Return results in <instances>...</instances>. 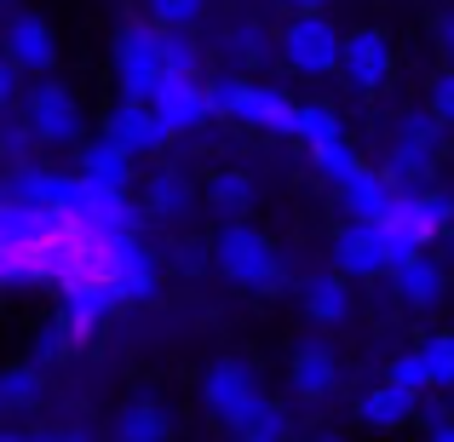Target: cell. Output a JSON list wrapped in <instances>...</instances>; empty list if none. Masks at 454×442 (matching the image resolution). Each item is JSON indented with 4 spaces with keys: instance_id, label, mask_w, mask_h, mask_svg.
Here are the masks:
<instances>
[{
    "instance_id": "6da1fadb",
    "label": "cell",
    "mask_w": 454,
    "mask_h": 442,
    "mask_svg": "<svg viewBox=\"0 0 454 442\" xmlns=\"http://www.w3.org/2000/svg\"><path fill=\"white\" fill-rule=\"evenodd\" d=\"M207 259H213V270H219L231 288H242V293L282 288V253H277V242H270L259 224H247V213L242 219H224L219 230H213Z\"/></svg>"
},
{
    "instance_id": "7a4b0ae2",
    "label": "cell",
    "mask_w": 454,
    "mask_h": 442,
    "mask_svg": "<svg viewBox=\"0 0 454 442\" xmlns=\"http://www.w3.org/2000/svg\"><path fill=\"white\" fill-rule=\"evenodd\" d=\"M449 133H454V127L432 110V104H426V110H403L397 127H391L386 161H380V167H386V178H391V184H420V178L443 161Z\"/></svg>"
},
{
    "instance_id": "3957f363",
    "label": "cell",
    "mask_w": 454,
    "mask_h": 442,
    "mask_svg": "<svg viewBox=\"0 0 454 442\" xmlns=\"http://www.w3.org/2000/svg\"><path fill=\"white\" fill-rule=\"evenodd\" d=\"M161 23L155 18H127L115 29V46H110V69H115V87L121 98H150L167 75V46H161Z\"/></svg>"
},
{
    "instance_id": "277c9868",
    "label": "cell",
    "mask_w": 454,
    "mask_h": 442,
    "mask_svg": "<svg viewBox=\"0 0 454 442\" xmlns=\"http://www.w3.org/2000/svg\"><path fill=\"white\" fill-rule=\"evenodd\" d=\"M277 52L294 75H340V58H345V29L328 18V12H294L288 23L277 29Z\"/></svg>"
},
{
    "instance_id": "5b68a950",
    "label": "cell",
    "mask_w": 454,
    "mask_h": 442,
    "mask_svg": "<svg viewBox=\"0 0 454 442\" xmlns=\"http://www.w3.org/2000/svg\"><path fill=\"white\" fill-rule=\"evenodd\" d=\"M207 92H213V115H224V121H236V127H254V133H277V138L300 127V104L282 98L277 87H259V81H231V75H219V81H207Z\"/></svg>"
},
{
    "instance_id": "8992f818",
    "label": "cell",
    "mask_w": 454,
    "mask_h": 442,
    "mask_svg": "<svg viewBox=\"0 0 454 442\" xmlns=\"http://www.w3.org/2000/svg\"><path fill=\"white\" fill-rule=\"evenodd\" d=\"M259 402H265V379H259V368L242 362V356H219V362L201 374V408H207V420L224 425V431H242Z\"/></svg>"
},
{
    "instance_id": "52a82bcc",
    "label": "cell",
    "mask_w": 454,
    "mask_h": 442,
    "mask_svg": "<svg viewBox=\"0 0 454 442\" xmlns=\"http://www.w3.org/2000/svg\"><path fill=\"white\" fill-rule=\"evenodd\" d=\"M18 110H23V121L35 127L41 150H75L81 138H87V110H81V98L52 75L29 81V92H23Z\"/></svg>"
},
{
    "instance_id": "ba28073f",
    "label": "cell",
    "mask_w": 454,
    "mask_h": 442,
    "mask_svg": "<svg viewBox=\"0 0 454 442\" xmlns=\"http://www.w3.org/2000/svg\"><path fill=\"white\" fill-rule=\"evenodd\" d=\"M328 265H340L351 282L391 276V236L380 219H345L328 242Z\"/></svg>"
},
{
    "instance_id": "9c48e42d",
    "label": "cell",
    "mask_w": 454,
    "mask_h": 442,
    "mask_svg": "<svg viewBox=\"0 0 454 442\" xmlns=\"http://www.w3.org/2000/svg\"><path fill=\"white\" fill-rule=\"evenodd\" d=\"M104 282L121 293V305H138L161 282V259L138 242V230H110L104 236Z\"/></svg>"
},
{
    "instance_id": "30bf717a",
    "label": "cell",
    "mask_w": 454,
    "mask_h": 442,
    "mask_svg": "<svg viewBox=\"0 0 454 442\" xmlns=\"http://www.w3.org/2000/svg\"><path fill=\"white\" fill-rule=\"evenodd\" d=\"M397 75V46H391L386 29H345V58H340V81L356 92V98H374L386 81Z\"/></svg>"
},
{
    "instance_id": "8fae6325",
    "label": "cell",
    "mask_w": 454,
    "mask_h": 442,
    "mask_svg": "<svg viewBox=\"0 0 454 442\" xmlns=\"http://www.w3.org/2000/svg\"><path fill=\"white\" fill-rule=\"evenodd\" d=\"M6 190L12 196H23V201H35V207H46V213H58V219H75L81 213V196H87V173H52V167H41V161H18L12 167V178H6Z\"/></svg>"
},
{
    "instance_id": "7c38bea8",
    "label": "cell",
    "mask_w": 454,
    "mask_h": 442,
    "mask_svg": "<svg viewBox=\"0 0 454 442\" xmlns=\"http://www.w3.org/2000/svg\"><path fill=\"white\" fill-rule=\"evenodd\" d=\"M115 310H121V293H115L104 276H75V282H64V288H58V316L69 322L75 345L98 339L104 322H110Z\"/></svg>"
},
{
    "instance_id": "4fadbf2b",
    "label": "cell",
    "mask_w": 454,
    "mask_h": 442,
    "mask_svg": "<svg viewBox=\"0 0 454 442\" xmlns=\"http://www.w3.org/2000/svg\"><path fill=\"white\" fill-rule=\"evenodd\" d=\"M150 104L161 110V121L173 133H196V127L213 121V92L201 75H161V87L150 92Z\"/></svg>"
},
{
    "instance_id": "5bb4252c",
    "label": "cell",
    "mask_w": 454,
    "mask_h": 442,
    "mask_svg": "<svg viewBox=\"0 0 454 442\" xmlns=\"http://www.w3.org/2000/svg\"><path fill=\"white\" fill-rule=\"evenodd\" d=\"M288 385L300 402H328L340 391V356L328 339H300L288 356Z\"/></svg>"
},
{
    "instance_id": "9a60e30c",
    "label": "cell",
    "mask_w": 454,
    "mask_h": 442,
    "mask_svg": "<svg viewBox=\"0 0 454 442\" xmlns=\"http://www.w3.org/2000/svg\"><path fill=\"white\" fill-rule=\"evenodd\" d=\"M104 133H115L133 155H155V150H167V138H178L150 98H121L110 115H104Z\"/></svg>"
},
{
    "instance_id": "2e32d148",
    "label": "cell",
    "mask_w": 454,
    "mask_h": 442,
    "mask_svg": "<svg viewBox=\"0 0 454 442\" xmlns=\"http://www.w3.org/2000/svg\"><path fill=\"white\" fill-rule=\"evenodd\" d=\"M6 58H18L29 75H52L58 69V35L41 12H12L6 18Z\"/></svg>"
},
{
    "instance_id": "e0dca14e",
    "label": "cell",
    "mask_w": 454,
    "mask_h": 442,
    "mask_svg": "<svg viewBox=\"0 0 454 442\" xmlns=\"http://www.w3.org/2000/svg\"><path fill=\"white\" fill-rule=\"evenodd\" d=\"M300 310H305V322H317V328H340V322L351 316V276H345L340 265L310 270L300 282Z\"/></svg>"
},
{
    "instance_id": "ac0fdd59",
    "label": "cell",
    "mask_w": 454,
    "mask_h": 442,
    "mask_svg": "<svg viewBox=\"0 0 454 442\" xmlns=\"http://www.w3.org/2000/svg\"><path fill=\"white\" fill-rule=\"evenodd\" d=\"M333 196H340L345 219H386V213L397 207L403 184H391L386 167H356L345 184H333Z\"/></svg>"
},
{
    "instance_id": "d6986e66",
    "label": "cell",
    "mask_w": 454,
    "mask_h": 442,
    "mask_svg": "<svg viewBox=\"0 0 454 442\" xmlns=\"http://www.w3.org/2000/svg\"><path fill=\"white\" fill-rule=\"evenodd\" d=\"M420 391L397 385V379H380L374 391H363V402H356V425H368V431H403L409 420H420Z\"/></svg>"
},
{
    "instance_id": "ffe728a7",
    "label": "cell",
    "mask_w": 454,
    "mask_h": 442,
    "mask_svg": "<svg viewBox=\"0 0 454 442\" xmlns=\"http://www.w3.org/2000/svg\"><path fill=\"white\" fill-rule=\"evenodd\" d=\"M391 293H397L409 310H437L443 293H449V276H443V265L420 247V253H409L397 270H391Z\"/></svg>"
},
{
    "instance_id": "44dd1931",
    "label": "cell",
    "mask_w": 454,
    "mask_h": 442,
    "mask_svg": "<svg viewBox=\"0 0 454 442\" xmlns=\"http://www.w3.org/2000/svg\"><path fill=\"white\" fill-rule=\"evenodd\" d=\"M138 201H145L150 219L178 224V219H190V207H196V184L184 178V167H155L145 178V190H138Z\"/></svg>"
},
{
    "instance_id": "7402d4cb",
    "label": "cell",
    "mask_w": 454,
    "mask_h": 442,
    "mask_svg": "<svg viewBox=\"0 0 454 442\" xmlns=\"http://www.w3.org/2000/svg\"><path fill=\"white\" fill-rule=\"evenodd\" d=\"M75 167L87 178H98V184H133V167H138V155L121 144L115 133H98V138H81L75 144Z\"/></svg>"
},
{
    "instance_id": "603a6c76",
    "label": "cell",
    "mask_w": 454,
    "mask_h": 442,
    "mask_svg": "<svg viewBox=\"0 0 454 442\" xmlns=\"http://www.w3.org/2000/svg\"><path fill=\"white\" fill-rule=\"evenodd\" d=\"M41 402H46V368L35 362V356L0 374V414H29V408H41Z\"/></svg>"
},
{
    "instance_id": "cb8c5ba5",
    "label": "cell",
    "mask_w": 454,
    "mask_h": 442,
    "mask_svg": "<svg viewBox=\"0 0 454 442\" xmlns=\"http://www.w3.org/2000/svg\"><path fill=\"white\" fill-rule=\"evenodd\" d=\"M115 437L121 442H167L173 437V420L155 397H133L121 414H115Z\"/></svg>"
},
{
    "instance_id": "d4e9b609",
    "label": "cell",
    "mask_w": 454,
    "mask_h": 442,
    "mask_svg": "<svg viewBox=\"0 0 454 442\" xmlns=\"http://www.w3.org/2000/svg\"><path fill=\"white\" fill-rule=\"evenodd\" d=\"M207 207L219 213V219H242V213L254 207V178H247L242 167H219V173H207Z\"/></svg>"
},
{
    "instance_id": "484cf974",
    "label": "cell",
    "mask_w": 454,
    "mask_h": 442,
    "mask_svg": "<svg viewBox=\"0 0 454 442\" xmlns=\"http://www.w3.org/2000/svg\"><path fill=\"white\" fill-rule=\"evenodd\" d=\"M294 138H300L305 150H322V144H333V138H345V127H340V115H333L328 104H300V127H294Z\"/></svg>"
},
{
    "instance_id": "4316f807",
    "label": "cell",
    "mask_w": 454,
    "mask_h": 442,
    "mask_svg": "<svg viewBox=\"0 0 454 442\" xmlns=\"http://www.w3.org/2000/svg\"><path fill=\"white\" fill-rule=\"evenodd\" d=\"M414 213L426 219V230H432V236H449L454 230V196H449V190L414 184Z\"/></svg>"
},
{
    "instance_id": "83f0119b",
    "label": "cell",
    "mask_w": 454,
    "mask_h": 442,
    "mask_svg": "<svg viewBox=\"0 0 454 442\" xmlns=\"http://www.w3.org/2000/svg\"><path fill=\"white\" fill-rule=\"evenodd\" d=\"M69 345H75V333H69V322L58 316V322H46V328H35L29 356H35L41 368H52V362H64V356H69Z\"/></svg>"
},
{
    "instance_id": "f1b7e54d",
    "label": "cell",
    "mask_w": 454,
    "mask_h": 442,
    "mask_svg": "<svg viewBox=\"0 0 454 442\" xmlns=\"http://www.w3.org/2000/svg\"><path fill=\"white\" fill-rule=\"evenodd\" d=\"M420 351H426V368H432V385L437 391H454V328L432 333Z\"/></svg>"
},
{
    "instance_id": "f546056e",
    "label": "cell",
    "mask_w": 454,
    "mask_h": 442,
    "mask_svg": "<svg viewBox=\"0 0 454 442\" xmlns=\"http://www.w3.org/2000/svg\"><path fill=\"white\" fill-rule=\"evenodd\" d=\"M310 161H317V173H322V178H328V184H345V178H351V173H356V167H363V161H356V150H351V144H345V138H333V144H322V150H310Z\"/></svg>"
},
{
    "instance_id": "4dcf8cb0",
    "label": "cell",
    "mask_w": 454,
    "mask_h": 442,
    "mask_svg": "<svg viewBox=\"0 0 454 442\" xmlns=\"http://www.w3.org/2000/svg\"><path fill=\"white\" fill-rule=\"evenodd\" d=\"M161 46H167V75H201V46L190 41V29H167Z\"/></svg>"
},
{
    "instance_id": "1f68e13d",
    "label": "cell",
    "mask_w": 454,
    "mask_h": 442,
    "mask_svg": "<svg viewBox=\"0 0 454 442\" xmlns=\"http://www.w3.org/2000/svg\"><path fill=\"white\" fill-rule=\"evenodd\" d=\"M386 379H397V385H409V391H437L432 385V368H426V351L414 345V351H403V356H391V368H386Z\"/></svg>"
},
{
    "instance_id": "d6a6232c",
    "label": "cell",
    "mask_w": 454,
    "mask_h": 442,
    "mask_svg": "<svg viewBox=\"0 0 454 442\" xmlns=\"http://www.w3.org/2000/svg\"><path fill=\"white\" fill-rule=\"evenodd\" d=\"M145 12L161 29H190V23L207 12V0H145Z\"/></svg>"
},
{
    "instance_id": "836d02e7",
    "label": "cell",
    "mask_w": 454,
    "mask_h": 442,
    "mask_svg": "<svg viewBox=\"0 0 454 442\" xmlns=\"http://www.w3.org/2000/svg\"><path fill=\"white\" fill-rule=\"evenodd\" d=\"M288 431H294V425H288V414H282L277 402L265 397V402H259V408H254V420H247V425H242V431H236V437H259V442H277V437H288Z\"/></svg>"
},
{
    "instance_id": "e575fe53",
    "label": "cell",
    "mask_w": 454,
    "mask_h": 442,
    "mask_svg": "<svg viewBox=\"0 0 454 442\" xmlns=\"http://www.w3.org/2000/svg\"><path fill=\"white\" fill-rule=\"evenodd\" d=\"M224 52L242 58V64H259V58L270 52V41H265V29H259V23H236V29L224 35Z\"/></svg>"
},
{
    "instance_id": "d590c367",
    "label": "cell",
    "mask_w": 454,
    "mask_h": 442,
    "mask_svg": "<svg viewBox=\"0 0 454 442\" xmlns=\"http://www.w3.org/2000/svg\"><path fill=\"white\" fill-rule=\"evenodd\" d=\"M23 75H29V69H23L18 58L0 64V110H18V104H23V92H29V87H23Z\"/></svg>"
},
{
    "instance_id": "8d00e7d4",
    "label": "cell",
    "mask_w": 454,
    "mask_h": 442,
    "mask_svg": "<svg viewBox=\"0 0 454 442\" xmlns=\"http://www.w3.org/2000/svg\"><path fill=\"white\" fill-rule=\"evenodd\" d=\"M420 431L437 437V442H454V414L437 408V402H420Z\"/></svg>"
},
{
    "instance_id": "74e56055",
    "label": "cell",
    "mask_w": 454,
    "mask_h": 442,
    "mask_svg": "<svg viewBox=\"0 0 454 442\" xmlns=\"http://www.w3.org/2000/svg\"><path fill=\"white\" fill-rule=\"evenodd\" d=\"M432 110H437V115H443V121L454 127V64L432 75Z\"/></svg>"
},
{
    "instance_id": "f35d334b",
    "label": "cell",
    "mask_w": 454,
    "mask_h": 442,
    "mask_svg": "<svg viewBox=\"0 0 454 442\" xmlns=\"http://www.w3.org/2000/svg\"><path fill=\"white\" fill-rule=\"evenodd\" d=\"M437 46H443V58L454 64V12H449L443 23H437Z\"/></svg>"
},
{
    "instance_id": "ab89813d",
    "label": "cell",
    "mask_w": 454,
    "mask_h": 442,
    "mask_svg": "<svg viewBox=\"0 0 454 442\" xmlns=\"http://www.w3.org/2000/svg\"><path fill=\"white\" fill-rule=\"evenodd\" d=\"M178 270H201V253H196V247H178Z\"/></svg>"
},
{
    "instance_id": "60d3db41",
    "label": "cell",
    "mask_w": 454,
    "mask_h": 442,
    "mask_svg": "<svg viewBox=\"0 0 454 442\" xmlns=\"http://www.w3.org/2000/svg\"><path fill=\"white\" fill-rule=\"evenodd\" d=\"M288 12H328V0H282Z\"/></svg>"
},
{
    "instance_id": "b9f144b4",
    "label": "cell",
    "mask_w": 454,
    "mask_h": 442,
    "mask_svg": "<svg viewBox=\"0 0 454 442\" xmlns=\"http://www.w3.org/2000/svg\"><path fill=\"white\" fill-rule=\"evenodd\" d=\"M449 253H454V230H449Z\"/></svg>"
}]
</instances>
